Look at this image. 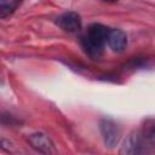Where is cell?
Instances as JSON below:
<instances>
[{
  "label": "cell",
  "mask_w": 155,
  "mask_h": 155,
  "mask_svg": "<svg viewBox=\"0 0 155 155\" xmlns=\"http://www.w3.org/2000/svg\"><path fill=\"white\" fill-rule=\"evenodd\" d=\"M109 29L105 28L102 24L94 23L91 24L87 29L86 35L82 38L81 44L85 50V52L93 59H97L102 56L104 44L107 42V36H108Z\"/></svg>",
  "instance_id": "1"
},
{
  "label": "cell",
  "mask_w": 155,
  "mask_h": 155,
  "mask_svg": "<svg viewBox=\"0 0 155 155\" xmlns=\"http://www.w3.org/2000/svg\"><path fill=\"white\" fill-rule=\"evenodd\" d=\"M99 130L104 140V144L109 148H114L120 139V130L117 125L108 119H104L99 124Z\"/></svg>",
  "instance_id": "2"
},
{
  "label": "cell",
  "mask_w": 155,
  "mask_h": 155,
  "mask_svg": "<svg viewBox=\"0 0 155 155\" xmlns=\"http://www.w3.org/2000/svg\"><path fill=\"white\" fill-rule=\"evenodd\" d=\"M56 24L68 33H76L81 29V18L76 12H65L56 19Z\"/></svg>",
  "instance_id": "3"
},
{
  "label": "cell",
  "mask_w": 155,
  "mask_h": 155,
  "mask_svg": "<svg viewBox=\"0 0 155 155\" xmlns=\"http://www.w3.org/2000/svg\"><path fill=\"white\" fill-rule=\"evenodd\" d=\"M28 140H29L30 145L39 153H42V154H52V153H54L53 143L45 133H41V132L33 133V134H30L28 137Z\"/></svg>",
  "instance_id": "4"
},
{
  "label": "cell",
  "mask_w": 155,
  "mask_h": 155,
  "mask_svg": "<svg viewBox=\"0 0 155 155\" xmlns=\"http://www.w3.org/2000/svg\"><path fill=\"white\" fill-rule=\"evenodd\" d=\"M107 44L114 52H122L127 46V36L120 29H109Z\"/></svg>",
  "instance_id": "5"
},
{
  "label": "cell",
  "mask_w": 155,
  "mask_h": 155,
  "mask_svg": "<svg viewBox=\"0 0 155 155\" xmlns=\"http://www.w3.org/2000/svg\"><path fill=\"white\" fill-rule=\"evenodd\" d=\"M142 147H143V137L137 131V132L131 133L127 137V139L125 140L124 145L121 147L120 154H127V155L138 154V153L142 151Z\"/></svg>",
  "instance_id": "6"
},
{
  "label": "cell",
  "mask_w": 155,
  "mask_h": 155,
  "mask_svg": "<svg viewBox=\"0 0 155 155\" xmlns=\"http://www.w3.org/2000/svg\"><path fill=\"white\" fill-rule=\"evenodd\" d=\"M19 4L21 0H0V17L5 18L10 16Z\"/></svg>",
  "instance_id": "7"
},
{
  "label": "cell",
  "mask_w": 155,
  "mask_h": 155,
  "mask_svg": "<svg viewBox=\"0 0 155 155\" xmlns=\"http://www.w3.org/2000/svg\"><path fill=\"white\" fill-rule=\"evenodd\" d=\"M102 1H104V2H109V4H114V2H116L117 0H102Z\"/></svg>",
  "instance_id": "8"
}]
</instances>
